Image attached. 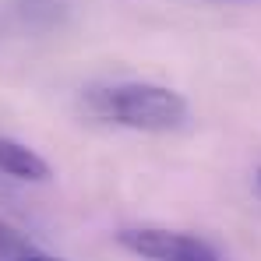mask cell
<instances>
[{"mask_svg": "<svg viewBox=\"0 0 261 261\" xmlns=\"http://www.w3.org/2000/svg\"><path fill=\"white\" fill-rule=\"evenodd\" d=\"M85 106L99 120H110L130 130H148V134L176 130L187 117V102L180 92L148 85V82H120V85L92 88L85 95Z\"/></svg>", "mask_w": 261, "mask_h": 261, "instance_id": "1", "label": "cell"}, {"mask_svg": "<svg viewBox=\"0 0 261 261\" xmlns=\"http://www.w3.org/2000/svg\"><path fill=\"white\" fill-rule=\"evenodd\" d=\"M120 244L130 254H141L148 261H219V254L205 240L191 233H176V229H155V226L124 229Z\"/></svg>", "mask_w": 261, "mask_h": 261, "instance_id": "2", "label": "cell"}, {"mask_svg": "<svg viewBox=\"0 0 261 261\" xmlns=\"http://www.w3.org/2000/svg\"><path fill=\"white\" fill-rule=\"evenodd\" d=\"M0 173L14 176V180H46L49 176V163L39 152H32L29 145L14 141V138H0Z\"/></svg>", "mask_w": 261, "mask_h": 261, "instance_id": "3", "label": "cell"}, {"mask_svg": "<svg viewBox=\"0 0 261 261\" xmlns=\"http://www.w3.org/2000/svg\"><path fill=\"white\" fill-rule=\"evenodd\" d=\"M7 247L14 251V247H21V240H18V237H14L7 226H0V251H7Z\"/></svg>", "mask_w": 261, "mask_h": 261, "instance_id": "4", "label": "cell"}, {"mask_svg": "<svg viewBox=\"0 0 261 261\" xmlns=\"http://www.w3.org/2000/svg\"><path fill=\"white\" fill-rule=\"evenodd\" d=\"M18 261H57V258H43V254H25V258H18Z\"/></svg>", "mask_w": 261, "mask_h": 261, "instance_id": "5", "label": "cell"}, {"mask_svg": "<svg viewBox=\"0 0 261 261\" xmlns=\"http://www.w3.org/2000/svg\"><path fill=\"white\" fill-rule=\"evenodd\" d=\"M258 180H261V173H258Z\"/></svg>", "mask_w": 261, "mask_h": 261, "instance_id": "6", "label": "cell"}]
</instances>
